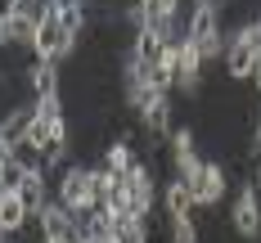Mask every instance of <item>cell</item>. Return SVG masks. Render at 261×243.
Listing matches in <instances>:
<instances>
[{
    "label": "cell",
    "mask_w": 261,
    "mask_h": 243,
    "mask_svg": "<svg viewBox=\"0 0 261 243\" xmlns=\"http://www.w3.org/2000/svg\"><path fill=\"white\" fill-rule=\"evenodd\" d=\"M230 225H234L239 239H261V194L257 185H243L234 194V207H230Z\"/></svg>",
    "instance_id": "4"
},
{
    "label": "cell",
    "mask_w": 261,
    "mask_h": 243,
    "mask_svg": "<svg viewBox=\"0 0 261 243\" xmlns=\"http://www.w3.org/2000/svg\"><path fill=\"white\" fill-rule=\"evenodd\" d=\"M27 225H32V212L23 207V198H18L14 189H5V194H0V230L14 239V234H23Z\"/></svg>",
    "instance_id": "10"
},
{
    "label": "cell",
    "mask_w": 261,
    "mask_h": 243,
    "mask_svg": "<svg viewBox=\"0 0 261 243\" xmlns=\"http://www.w3.org/2000/svg\"><path fill=\"white\" fill-rule=\"evenodd\" d=\"M257 50H252V41L243 36V32H234L230 41H225V72H230V81H252L257 77Z\"/></svg>",
    "instance_id": "7"
},
{
    "label": "cell",
    "mask_w": 261,
    "mask_h": 243,
    "mask_svg": "<svg viewBox=\"0 0 261 243\" xmlns=\"http://www.w3.org/2000/svg\"><path fill=\"white\" fill-rule=\"evenodd\" d=\"M36 225H41V243H81V221H77V212H68L59 198H50V203L41 207Z\"/></svg>",
    "instance_id": "2"
},
{
    "label": "cell",
    "mask_w": 261,
    "mask_h": 243,
    "mask_svg": "<svg viewBox=\"0 0 261 243\" xmlns=\"http://www.w3.org/2000/svg\"><path fill=\"white\" fill-rule=\"evenodd\" d=\"M18 9V0H0V23H9V14Z\"/></svg>",
    "instance_id": "17"
},
{
    "label": "cell",
    "mask_w": 261,
    "mask_h": 243,
    "mask_svg": "<svg viewBox=\"0 0 261 243\" xmlns=\"http://www.w3.org/2000/svg\"><path fill=\"white\" fill-rule=\"evenodd\" d=\"M162 198H167V216H194V207H198V203H194V194H189V185H185L180 176L167 185Z\"/></svg>",
    "instance_id": "14"
},
{
    "label": "cell",
    "mask_w": 261,
    "mask_h": 243,
    "mask_svg": "<svg viewBox=\"0 0 261 243\" xmlns=\"http://www.w3.org/2000/svg\"><path fill=\"white\" fill-rule=\"evenodd\" d=\"M167 239H171V243H198L194 216H167Z\"/></svg>",
    "instance_id": "15"
},
{
    "label": "cell",
    "mask_w": 261,
    "mask_h": 243,
    "mask_svg": "<svg viewBox=\"0 0 261 243\" xmlns=\"http://www.w3.org/2000/svg\"><path fill=\"white\" fill-rule=\"evenodd\" d=\"M135 117L144 122V135H153V144H162V140H171V104H167V95H158V90H149L144 95V104L135 108Z\"/></svg>",
    "instance_id": "5"
},
{
    "label": "cell",
    "mask_w": 261,
    "mask_h": 243,
    "mask_svg": "<svg viewBox=\"0 0 261 243\" xmlns=\"http://www.w3.org/2000/svg\"><path fill=\"white\" fill-rule=\"evenodd\" d=\"M32 131H36V99H23V104H14L9 113H0V144H23V140H32Z\"/></svg>",
    "instance_id": "6"
},
{
    "label": "cell",
    "mask_w": 261,
    "mask_h": 243,
    "mask_svg": "<svg viewBox=\"0 0 261 243\" xmlns=\"http://www.w3.org/2000/svg\"><path fill=\"white\" fill-rule=\"evenodd\" d=\"M50 14L63 23L68 36H77V41H81V32H86V23H90V0H54Z\"/></svg>",
    "instance_id": "9"
},
{
    "label": "cell",
    "mask_w": 261,
    "mask_h": 243,
    "mask_svg": "<svg viewBox=\"0 0 261 243\" xmlns=\"http://www.w3.org/2000/svg\"><path fill=\"white\" fill-rule=\"evenodd\" d=\"M99 162H104L113 176H130L135 171V153H130V140H113V144H104V153H99Z\"/></svg>",
    "instance_id": "13"
},
{
    "label": "cell",
    "mask_w": 261,
    "mask_h": 243,
    "mask_svg": "<svg viewBox=\"0 0 261 243\" xmlns=\"http://www.w3.org/2000/svg\"><path fill=\"white\" fill-rule=\"evenodd\" d=\"M14 194L23 198V207L32 212V221H36V216H41V207L50 203V176H23Z\"/></svg>",
    "instance_id": "11"
},
{
    "label": "cell",
    "mask_w": 261,
    "mask_h": 243,
    "mask_svg": "<svg viewBox=\"0 0 261 243\" xmlns=\"http://www.w3.org/2000/svg\"><path fill=\"white\" fill-rule=\"evenodd\" d=\"M185 185H189V194H194V203H198V207H216V203L225 198L230 180H225V167H221L216 158H203V167H198Z\"/></svg>",
    "instance_id": "3"
},
{
    "label": "cell",
    "mask_w": 261,
    "mask_h": 243,
    "mask_svg": "<svg viewBox=\"0 0 261 243\" xmlns=\"http://www.w3.org/2000/svg\"><path fill=\"white\" fill-rule=\"evenodd\" d=\"M239 32L252 41V50H257V59H261V14H252V18H248V27H239Z\"/></svg>",
    "instance_id": "16"
},
{
    "label": "cell",
    "mask_w": 261,
    "mask_h": 243,
    "mask_svg": "<svg viewBox=\"0 0 261 243\" xmlns=\"http://www.w3.org/2000/svg\"><path fill=\"white\" fill-rule=\"evenodd\" d=\"M9 162H14L23 176H50V171H45V153H41V144H36V140L14 144V149H9Z\"/></svg>",
    "instance_id": "12"
},
{
    "label": "cell",
    "mask_w": 261,
    "mask_h": 243,
    "mask_svg": "<svg viewBox=\"0 0 261 243\" xmlns=\"http://www.w3.org/2000/svg\"><path fill=\"white\" fill-rule=\"evenodd\" d=\"M54 198L68 207V212H90V207H99L95 203V180H90V167H81V162H68L63 171H59V180H54Z\"/></svg>",
    "instance_id": "1"
},
{
    "label": "cell",
    "mask_w": 261,
    "mask_h": 243,
    "mask_svg": "<svg viewBox=\"0 0 261 243\" xmlns=\"http://www.w3.org/2000/svg\"><path fill=\"white\" fill-rule=\"evenodd\" d=\"M27 86H32V99H59V63L54 59H32Z\"/></svg>",
    "instance_id": "8"
}]
</instances>
